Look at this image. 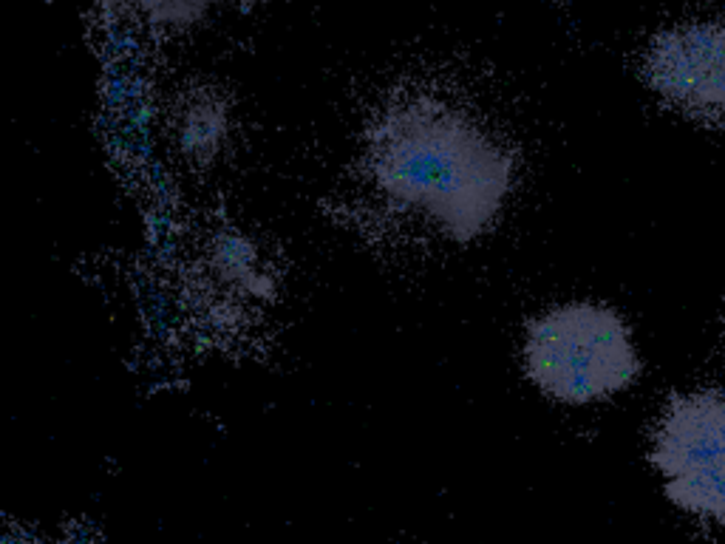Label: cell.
Wrapping results in <instances>:
<instances>
[{
  "label": "cell",
  "instance_id": "1",
  "mask_svg": "<svg viewBox=\"0 0 725 544\" xmlns=\"http://www.w3.org/2000/svg\"><path fill=\"white\" fill-rule=\"evenodd\" d=\"M366 168L388 202L473 241L502 213L516 159L465 111L437 97L388 105L366 136Z\"/></svg>",
  "mask_w": 725,
  "mask_h": 544
},
{
  "label": "cell",
  "instance_id": "5",
  "mask_svg": "<svg viewBox=\"0 0 725 544\" xmlns=\"http://www.w3.org/2000/svg\"><path fill=\"white\" fill-rule=\"evenodd\" d=\"M230 131V102L216 88H190L170 114L173 145L193 168H210L227 148Z\"/></svg>",
  "mask_w": 725,
  "mask_h": 544
},
{
  "label": "cell",
  "instance_id": "4",
  "mask_svg": "<svg viewBox=\"0 0 725 544\" xmlns=\"http://www.w3.org/2000/svg\"><path fill=\"white\" fill-rule=\"evenodd\" d=\"M652 91L683 117L725 125V23L692 20L660 32L643 57Z\"/></svg>",
  "mask_w": 725,
  "mask_h": 544
},
{
  "label": "cell",
  "instance_id": "3",
  "mask_svg": "<svg viewBox=\"0 0 725 544\" xmlns=\"http://www.w3.org/2000/svg\"><path fill=\"white\" fill-rule=\"evenodd\" d=\"M649 459L672 505L725 525V397L675 394L655 428Z\"/></svg>",
  "mask_w": 725,
  "mask_h": 544
},
{
  "label": "cell",
  "instance_id": "2",
  "mask_svg": "<svg viewBox=\"0 0 725 544\" xmlns=\"http://www.w3.org/2000/svg\"><path fill=\"white\" fill-rule=\"evenodd\" d=\"M524 369L553 400L584 406L624 391L641 372V360L615 309L578 301L527 323Z\"/></svg>",
  "mask_w": 725,
  "mask_h": 544
},
{
  "label": "cell",
  "instance_id": "6",
  "mask_svg": "<svg viewBox=\"0 0 725 544\" xmlns=\"http://www.w3.org/2000/svg\"><path fill=\"white\" fill-rule=\"evenodd\" d=\"M224 0H134L139 15L151 23L153 29H190L210 17L213 9H219Z\"/></svg>",
  "mask_w": 725,
  "mask_h": 544
}]
</instances>
